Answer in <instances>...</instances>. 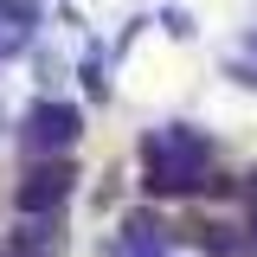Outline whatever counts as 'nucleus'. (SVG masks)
I'll return each instance as SVG.
<instances>
[{
	"label": "nucleus",
	"instance_id": "nucleus-1",
	"mask_svg": "<svg viewBox=\"0 0 257 257\" xmlns=\"http://www.w3.org/2000/svg\"><path fill=\"white\" fill-rule=\"evenodd\" d=\"M142 155H148V193H193V187H206V161H212V142L199 135V128H187V122H167V128H155L148 142H142Z\"/></svg>",
	"mask_w": 257,
	"mask_h": 257
},
{
	"label": "nucleus",
	"instance_id": "nucleus-2",
	"mask_svg": "<svg viewBox=\"0 0 257 257\" xmlns=\"http://www.w3.org/2000/svg\"><path fill=\"white\" fill-rule=\"evenodd\" d=\"M71 187H77V167H71V155H39V167H32L26 180H20V193H13V199H20V212H58L64 199H71Z\"/></svg>",
	"mask_w": 257,
	"mask_h": 257
},
{
	"label": "nucleus",
	"instance_id": "nucleus-3",
	"mask_svg": "<svg viewBox=\"0 0 257 257\" xmlns=\"http://www.w3.org/2000/svg\"><path fill=\"white\" fill-rule=\"evenodd\" d=\"M84 135V116L71 109V103H39L20 128V142H26V155H71V142Z\"/></svg>",
	"mask_w": 257,
	"mask_h": 257
},
{
	"label": "nucleus",
	"instance_id": "nucleus-4",
	"mask_svg": "<svg viewBox=\"0 0 257 257\" xmlns=\"http://www.w3.org/2000/svg\"><path fill=\"white\" fill-rule=\"evenodd\" d=\"M155 231H161V225L148 219V212H135V219H128V238L116 244V257H167V251H161V238H155Z\"/></svg>",
	"mask_w": 257,
	"mask_h": 257
},
{
	"label": "nucleus",
	"instance_id": "nucleus-5",
	"mask_svg": "<svg viewBox=\"0 0 257 257\" xmlns=\"http://www.w3.org/2000/svg\"><path fill=\"white\" fill-rule=\"evenodd\" d=\"M251 199H257V174H251Z\"/></svg>",
	"mask_w": 257,
	"mask_h": 257
}]
</instances>
